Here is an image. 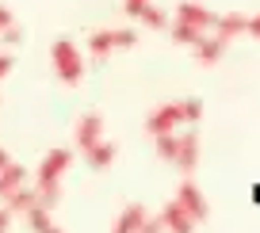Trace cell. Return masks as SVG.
Returning a JSON list of instances; mask_svg holds the SVG:
<instances>
[{
  "label": "cell",
  "mask_w": 260,
  "mask_h": 233,
  "mask_svg": "<svg viewBox=\"0 0 260 233\" xmlns=\"http://www.w3.org/2000/svg\"><path fill=\"white\" fill-rule=\"evenodd\" d=\"M50 61H54V73L65 84L84 81V57H81V50L73 46V39H57L54 46H50Z\"/></svg>",
  "instance_id": "6da1fadb"
},
{
  "label": "cell",
  "mask_w": 260,
  "mask_h": 233,
  "mask_svg": "<svg viewBox=\"0 0 260 233\" xmlns=\"http://www.w3.org/2000/svg\"><path fill=\"white\" fill-rule=\"evenodd\" d=\"M130 46H138V31L134 27H104V31H96L88 39V54L96 61H104L111 50H130Z\"/></svg>",
  "instance_id": "7a4b0ae2"
},
{
  "label": "cell",
  "mask_w": 260,
  "mask_h": 233,
  "mask_svg": "<svg viewBox=\"0 0 260 233\" xmlns=\"http://www.w3.org/2000/svg\"><path fill=\"white\" fill-rule=\"evenodd\" d=\"M180 122H184V111H180V104H157L153 111L146 115V130L149 134H169V130H176Z\"/></svg>",
  "instance_id": "3957f363"
},
{
  "label": "cell",
  "mask_w": 260,
  "mask_h": 233,
  "mask_svg": "<svg viewBox=\"0 0 260 233\" xmlns=\"http://www.w3.org/2000/svg\"><path fill=\"white\" fill-rule=\"evenodd\" d=\"M176 203L195 218V222H207V218H211V207H207V199H203V191H199L195 180H184V184L176 187Z\"/></svg>",
  "instance_id": "277c9868"
},
{
  "label": "cell",
  "mask_w": 260,
  "mask_h": 233,
  "mask_svg": "<svg viewBox=\"0 0 260 233\" xmlns=\"http://www.w3.org/2000/svg\"><path fill=\"white\" fill-rule=\"evenodd\" d=\"M172 164H176L184 176H191V172L199 169V138L195 134H176V157H172Z\"/></svg>",
  "instance_id": "5b68a950"
},
{
  "label": "cell",
  "mask_w": 260,
  "mask_h": 233,
  "mask_svg": "<svg viewBox=\"0 0 260 233\" xmlns=\"http://www.w3.org/2000/svg\"><path fill=\"white\" fill-rule=\"evenodd\" d=\"M176 23L199 27V31H211V27H214V12L203 8V4H195V0H184V4H176Z\"/></svg>",
  "instance_id": "8992f818"
},
{
  "label": "cell",
  "mask_w": 260,
  "mask_h": 233,
  "mask_svg": "<svg viewBox=\"0 0 260 233\" xmlns=\"http://www.w3.org/2000/svg\"><path fill=\"white\" fill-rule=\"evenodd\" d=\"M157 218H161L165 233H195V225H199V222H195V218L187 214V210L180 207L176 199H172V203H169V207H165V210H161Z\"/></svg>",
  "instance_id": "52a82bcc"
},
{
  "label": "cell",
  "mask_w": 260,
  "mask_h": 233,
  "mask_svg": "<svg viewBox=\"0 0 260 233\" xmlns=\"http://www.w3.org/2000/svg\"><path fill=\"white\" fill-rule=\"evenodd\" d=\"M73 164V149H50L39 164V180H61Z\"/></svg>",
  "instance_id": "ba28073f"
},
{
  "label": "cell",
  "mask_w": 260,
  "mask_h": 233,
  "mask_svg": "<svg viewBox=\"0 0 260 233\" xmlns=\"http://www.w3.org/2000/svg\"><path fill=\"white\" fill-rule=\"evenodd\" d=\"M226 46H230L226 39H218V35H207V31H203V39L191 46V54H195V61H199V65H218L222 54H226Z\"/></svg>",
  "instance_id": "9c48e42d"
},
{
  "label": "cell",
  "mask_w": 260,
  "mask_h": 233,
  "mask_svg": "<svg viewBox=\"0 0 260 233\" xmlns=\"http://www.w3.org/2000/svg\"><path fill=\"white\" fill-rule=\"evenodd\" d=\"M73 138H77V145H81V153L88 149V145H96L100 138H104V115H84L81 122H77V130H73Z\"/></svg>",
  "instance_id": "30bf717a"
},
{
  "label": "cell",
  "mask_w": 260,
  "mask_h": 233,
  "mask_svg": "<svg viewBox=\"0 0 260 233\" xmlns=\"http://www.w3.org/2000/svg\"><path fill=\"white\" fill-rule=\"evenodd\" d=\"M115 157H119V145H115V142H104V138H100L96 145H88V149H84V161H88V169H96V172L111 169Z\"/></svg>",
  "instance_id": "8fae6325"
},
{
  "label": "cell",
  "mask_w": 260,
  "mask_h": 233,
  "mask_svg": "<svg viewBox=\"0 0 260 233\" xmlns=\"http://www.w3.org/2000/svg\"><path fill=\"white\" fill-rule=\"evenodd\" d=\"M245 27H249V16H241V12H230V16H214V27L211 31L218 35V39H237V35H245Z\"/></svg>",
  "instance_id": "7c38bea8"
},
{
  "label": "cell",
  "mask_w": 260,
  "mask_h": 233,
  "mask_svg": "<svg viewBox=\"0 0 260 233\" xmlns=\"http://www.w3.org/2000/svg\"><path fill=\"white\" fill-rule=\"evenodd\" d=\"M142 222H146V207H142V203H130V207H122V214L115 218L111 233H138Z\"/></svg>",
  "instance_id": "4fadbf2b"
},
{
  "label": "cell",
  "mask_w": 260,
  "mask_h": 233,
  "mask_svg": "<svg viewBox=\"0 0 260 233\" xmlns=\"http://www.w3.org/2000/svg\"><path fill=\"white\" fill-rule=\"evenodd\" d=\"M31 207H35V191H31V187H23V184H19L16 191L4 195V210H8V214H27Z\"/></svg>",
  "instance_id": "5bb4252c"
},
{
  "label": "cell",
  "mask_w": 260,
  "mask_h": 233,
  "mask_svg": "<svg viewBox=\"0 0 260 233\" xmlns=\"http://www.w3.org/2000/svg\"><path fill=\"white\" fill-rule=\"evenodd\" d=\"M35 203L46 210H54L57 203H61V180H39V187H35Z\"/></svg>",
  "instance_id": "9a60e30c"
},
{
  "label": "cell",
  "mask_w": 260,
  "mask_h": 233,
  "mask_svg": "<svg viewBox=\"0 0 260 233\" xmlns=\"http://www.w3.org/2000/svg\"><path fill=\"white\" fill-rule=\"evenodd\" d=\"M19 184H27V169L23 164H4V169H0V199L8 191H16Z\"/></svg>",
  "instance_id": "2e32d148"
},
{
  "label": "cell",
  "mask_w": 260,
  "mask_h": 233,
  "mask_svg": "<svg viewBox=\"0 0 260 233\" xmlns=\"http://www.w3.org/2000/svg\"><path fill=\"white\" fill-rule=\"evenodd\" d=\"M138 19H142V27H149V31H169V16H165V12L157 8L153 0H149L146 8L138 12Z\"/></svg>",
  "instance_id": "e0dca14e"
},
{
  "label": "cell",
  "mask_w": 260,
  "mask_h": 233,
  "mask_svg": "<svg viewBox=\"0 0 260 233\" xmlns=\"http://www.w3.org/2000/svg\"><path fill=\"white\" fill-rule=\"evenodd\" d=\"M169 31H172V42H180V46H195L203 39L199 27H187V23H169Z\"/></svg>",
  "instance_id": "ac0fdd59"
},
{
  "label": "cell",
  "mask_w": 260,
  "mask_h": 233,
  "mask_svg": "<svg viewBox=\"0 0 260 233\" xmlns=\"http://www.w3.org/2000/svg\"><path fill=\"white\" fill-rule=\"evenodd\" d=\"M157 157H161V161H169L172 164V157H176V134H157Z\"/></svg>",
  "instance_id": "d6986e66"
},
{
  "label": "cell",
  "mask_w": 260,
  "mask_h": 233,
  "mask_svg": "<svg viewBox=\"0 0 260 233\" xmlns=\"http://www.w3.org/2000/svg\"><path fill=\"white\" fill-rule=\"evenodd\" d=\"M180 111H184V122H199L203 119V99H180Z\"/></svg>",
  "instance_id": "ffe728a7"
},
{
  "label": "cell",
  "mask_w": 260,
  "mask_h": 233,
  "mask_svg": "<svg viewBox=\"0 0 260 233\" xmlns=\"http://www.w3.org/2000/svg\"><path fill=\"white\" fill-rule=\"evenodd\" d=\"M0 42H4V46H23V27H19V23H8L4 31H0Z\"/></svg>",
  "instance_id": "44dd1931"
},
{
  "label": "cell",
  "mask_w": 260,
  "mask_h": 233,
  "mask_svg": "<svg viewBox=\"0 0 260 233\" xmlns=\"http://www.w3.org/2000/svg\"><path fill=\"white\" fill-rule=\"evenodd\" d=\"M149 0H122V16H130V19H138V12L146 8Z\"/></svg>",
  "instance_id": "7402d4cb"
},
{
  "label": "cell",
  "mask_w": 260,
  "mask_h": 233,
  "mask_svg": "<svg viewBox=\"0 0 260 233\" xmlns=\"http://www.w3.org/2000/svg\"><path fill=\"white\" fill-rule=\"evenodd\" d=\"M138 233H165V225H161V218L146 214V222H142V229H138Z\"/></svg>",
  "instance_id": "603a6c76"
},
{
  "label": "cell",
  "mask_w": 260,
  "mask_h": 233,
  "mask_svg": "<svg viewBox=\"0 0 260 233\" xmlns=\"http://www.w3.org/2000/svg\"><path fill=\"white\" fill-rule=\"evenodd\" d=\"M12 73V54H0V81Z\"/></svg>",
  "instance_id": "cb8c5ba5"
},
{
  "label": "cell",
  "mask_w": 260,
  "mask_h": 233,
  "mask_svg": "<svg viewBox=\"0 0 260 233\" xmlns=\"http://www.w3.org/2000/svg\"><path fill=\"white\" fill-rule=\"evenodd\" d=\"M245 31H249L252 39H260V12H256V16H252V19H249V27H245Z\"/></svg>",
  "instance_id": "d4e9b609"
},
{
  "label": "cell",
  "mask_w": 260,
  "mask_h": 233,
  "mask_svg": "<svg viewBox=\"0 0 260 233\" xmlns=\"http://www.w3.org/2000/svg\"><path fill=\"white\" fill-rule=\"evenodd\" d=\"M8 23H16V19H12V8H4V4H0V31H4Z\"/></svg>",
  "instance_id": "484cf974"
},
{
  "label": "cell",
  "mask_w": 260,
  "mask_h": 233,
  "mask_svg": "<svg viewBox=\"0 0 260 233\" xmlns=\"http://www.w3.org/2000/svg\"><path fill=\"white\" fill-rule=\"evenodd\" d=\"M8 225H12V214L4 207H0V233H8Z\"/></svg>",
  "instance_id": "4316f807"
},
{
  "label": "cell",
  "mask_w": 260,
  "mask_h": 233,
  "mask_svg": "<svg viewBox=\"0 0 260 233\" xmlns=\"http://www.w3.org/2000/svg\"><path fill=\"white\" fill-rule=\"evenodd\" d=\"M4 164H12V157H8V149H0V169H4Z\"/></svg>",
  "instance_id": "83f0119b"
},
{
  "label": "cell",
  "mask_w": 260,
  "mask_h": 233,
  "mask_svg": "<svg viewBox=\"0 0 260 233\" xmlns=\"http://www.w3.org/2000/svg\"><path fill=\"white\" fill-rule=\"evenodd\" d=\"M42 233H65V229H57V225H50V229H42Z\"/></svg>",
  "instance_id": "f1b7e54d"
}]
</instances>
